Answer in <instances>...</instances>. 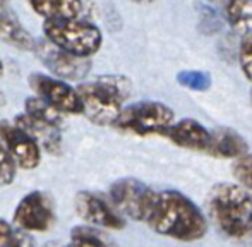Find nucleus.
<instances>
[{
  "mask_svg": "<svg viewBox=\"0 0 252 247\" xmlns=\"http://www.w3.org/2000/svg\"><path fill=\"white\" fill-rule=\"evenodd\" d=\"M148 225L156 234L182 242L199 241L208 232V220L202 211L179 190L156 194Z\"/></svg>",
  "mask_w": 252,
  "mask_h": 247,
  "instance_id": "nucleus-1",
  "label": "nucleus"
},
{
  "mask_svg": "<svg viewBox=\"0 0 252 247\" xmlns=\"http://www.w3.org/2000/svg\"><path fill=\"white\" fill-rule=\"evenodd\" d=\"M208 211L226 237L239 241L252 235V196L246 187L232 182L216 184L209 190Z\"/></svg>",
  "mask_w": 252,
  "mask_h": 247,
  "instance_id": "nucleus-2",
  "label": "nucleus"
},
{
  "mask_svg": "<svg viewBox=\"0 0 252 247\" xmlns=\"http://www.w3.org/2000/svg\"><path fill=\"white\" fill-rule=\"evenodd\" d=\"M84 105V115L96 125H115L130 93V79L119 74L100 76L93 83H81L77 86Z\"/></svg>",
  "mask_w": 252,
  "mask_h": 247,
  "instance_id": "nucleus-3",
  "label": "nucleus"
},
{
  "mask_svg": "<svg viewBox=\"0 0 252 247\" xmlns=\"http://www.w3.org/2000/svg\"><path fill=\"white\" fill-rule=\"evenodd\" d=\"M43 34L55 47L83 59L96 54L103 43L100 28L83 19H47Z\"/></svg>",
  "mask_w": 252,
  "mask_h": 247,
  "instance_id": "nucleus-4",
  "label": "nucleus"
},
{
  "mask_svg": "<svg viewBox=\"0 0 252 247\" xmlns=\"http://www.w3.org/2000/svg\"><path fill=\"white\" fill-rule=\"evenodd\" d=\"M173 121L175 114L168 105L159 101H137L124 108L115 125L139 136H148V134L163 136V132L172 125Z\"/></svg>",
  "mask_w": 252,
  "mask_h": 247,
  "instance_id": "nucleus-5",
  "label": "nucleus"
},
{
  "mask_svg": "<svg viewBox=\"0 0 252 247\" xmlns=\"http://www.w3.org/2000/svg\"><path fill=\"white\" fill-rule=\"evenodd\" d=\"M156 194V190L137 179H120L110 187V203L130 220L148 223L155 208Z\"/></svg>",
  "mask_w": 252,
  "mask_h": 247,
  "instance_id": "nucleus-6",
  "label": "nucleus"
},
{
  "mask_svg": "<svg viewBox=\"0 0 252 247\" xmlns=\"http://www.w3.org/2000/svg\"><path fill=\"white\" fill-rule=\"evenodd\" d=\"M30 84L36 96L52 105L60 114H84V105L77 93V88H72L65 81L55 79L45 74H31Z\"/></svg>",
  "mask_w": 252,
  "mask_h": 247,
  "instance_id": "nucleus-7",
  "label": "nucleus"
},
{
  "mask_svg": "<svg viewBox=\"0 0 252 247\" xmlns=\"http://www.w3.org/2000/svg\"><path fill=\"white\" fill-rule=\"evenodd\" d=\"M34 52H36L38 59L43 62V65L53 76H57L62 81H83L90 74V59L76 57V55L55 47L47 38L36 41Z\"/></svg>",
  "mask_w": 252,
  "mask_h": 247,
  "instance_id": "nucleus-8",
  "label": "nucleus"
},
{
  "mask_svg": "<svg viewBox=\"0 0 252 247\" xmlns=\"http://www.w3.org/2000/svg\"><path fill=\"white\" fill-rule=\"evenodd\" d=\"M76 211L83 220L94 227L110 228V230H122L126 227V221L115 210V206L96 192L81 190L76 196Z\"/></svg>",
  "mask_w": 252,
  "mask_h": 247,
  "instance_id": "nucleus-9",
  "label": "nucleus"
},
{
  "mask_svg": "<svg viewBox=\"0 0 252 247\" xmlns=\"http://www.w3.org/2000/svg\"><path fill=\"white\" fill-rule=\"evenodd\" d=\"M53 206L47 194L43 192H31L21 199L17 204L14 220L23 230L31 232H43L52 227L53 223Z\"/></svg>",
  "mask_w": 252,
  "mask_h": 247,
  "instance_id": "nucleus-10",
  "label": "nucleus"
},
{
  "mask_svg": "<svg viewBox=\"0 0 252 247\" xmlns=\"http://www.w3.org/2000/svg\"><path fill=\"white\" fill-rule=\"evenodd\" d=\"M0 134L5 143L7 150L10 151L14 161L26 170H33L40 165L41 151L40 144L33 139L28 132L16 125V124H0Z\"/></svg>",
  "mask_w": 252,
  "mask_h": 247,
  "instance_id": "nucleus-11",
  "label": "nucleus"
},
{
  "mask_svg": "<svg viewBox=\"0 0 252 247\" xmlns=\"http://www.w3.org/2000/svg\"><path fill=\"white\" fill-rule=\"evenodd\" d=\"M163 136L168 137L177 146L190 151H199V153H209L213 141L211 130L194 119H182L179 122H173L163 132Z\"/></svg>",
  "mask_w": 252,
  "mask_h": 247,
  "instance_id": "nucleus-12",
  "label": "nucleus"
},
{
  "mask_svg": "<svg viewBox=\"0 0 252 247\" xmlns=\"http://www.w3.org/2000/svg\"><path fill=\"white\" fill-rule=\"evenodd\" d=\"M209 3L237 33L251 34L252 0H209Z\"/></svg>",
  "mask_w": 252,
  "mask_h": 247,
  "instance_id": "nucleus-13",
  "label": "nucleus"
},
{
  "mask_svg": "<svg viewBox=\"0 0 252 247\" xmlns=\"http://www.w3.org/2000/svg\"><path fill=\"white\" fill-rule=\"evenodd\" d=\"M211 134H213V141L208 154H213V156H218V158H233V160H239V158L246 156L249 153V144H247V141L237 130L220 127V129L211 130Z\"/></svg>",
  "mask_w": 252,
  "mask_h": 247,
  "instance_id": "nucleus-14",
  "label": "nucleus"
},
{
  "mask_svg": "<svg viewBox=\"0 0 252 247\" xmlns=\"http://www.w3.org/2000/svg\"><path fill=\"white\" fill-rule=\"evenodd\" d=\"M16 124L19 129H23L24 132H28L40 146H43L48 153H59L60 146H62V139H60V130L59 127L50 125L40 121H34L28 114L17 115Z\"/></svg>",
  "mask_w": 252,
  "mask_h": 247,
  "instance_id": "nucleus-15",
  "label": "nucleus"
},
{
  "mask_svg": "<svg viewBox=\"0 0 252 247\" xmlns=\"http://www.w3.org/2000/svg\"><path fill=\"white\" fill-rule=\"evenodd\" d=\"M38 16L47 19H79L83 14V0H28Z\"/></svg>",
  "mask_w": 252,
  "mask_h": 247,
  "instance_id": "nucleus-16",
  "label": "nucleus"
},
{
  "mask_svg": "<svg viewBox=\"0 0 252 247\" xmlns=\"http://www.w3.org/2000/svg\"><path fill=\"white\" fill-rule=\"evenodd\" d=\"M0 40L19 50H34L36 47V41L24 30L14 12H9L5 9H0Z\"/></svg>",
  "mask_w": 252,
  "mask_h": 247,
  "instance_id": "nucleus-17",
  "label": "nucleus"
},
{
  "mask_svg": "<svg viewBox=\"0 0 252 247\" xmlns=\"http://www.w3.org/2000/svg\"><path fill=\"white\" fill-rule=\"evenodd\" d=\"M26 107V114L30 115L34 121H40L45 124H50V125L60 127V122H62V114L59 110L48 105L45 100H41L40 96H31L26 100L24 103Z\"/></svg>",
  "mask_w": 252,
  "mask_h": 247,
  "instance_id": "nucleus-18",
  "label": "nucleus"
},
{
  "mask_svg": "<svg viewBox=\"0 0 252 247\" xmlns=\"http://www.w3.org/2000/svg\"><path fill=\"white\" fill-rule=\"evenodd\" d=\"M70 244L74 247H115L112 241L101 232L91 227H76L72 228Z\"/></svg>",
  "mask_w": 252,
  "mask_h": 247,
  "instance_id": "nucleus-19",
  "label": "nucleus"
},
{
  "mask_svg": "<svg viewBox=\"0 0 252 247\" xmlns=\"http://www.w3.org/2000/svg\"><path fill=\"white\" fill-rule=\"evenodd\" d=\"M180 86H186L192 91H206L211 86V76L204 70H184L177 76Z\"/></svg>",
  "mask_w": 252,
  "mask_h": 247,
  "instance_id": "nucleus-20",
  "label": "nucleus"
},
{
  "mask_svg": "<svg viewBox=\"0 0 252 247\" xmlns=\"http://www.w3.org/2000/svg\"><path fill=\"white\" fill-rule=\"evenodd\" d=\"M14 175H16V161L2 139L0 141V185L10 184L14 181Z\"/></svg>",
  "mask_w": 252,
  "mask_h": 247,
  "instance_id": "nucleus-21",
  "label": "nucleus"
},
{
  "mask_svg": "<svg viewBox=\"0 0 252 247\" xmlns=\"http://www.w3.org/2000/svg\"><path fill=\"white\" fill-rule=\"evenodd\" d=\"M232 172L240 185L246 187L247 190H252V153H247L246 156L235 160Z\"/></svg>",
  "mask_w": 252,
  "mask_h": 247,
  "instance_id": "nucleus-22",
  "label": "nucleus"
},
{
  "mask_svg": "<svg viewBox=\"0 0 252 247\" xmlns=\"http://www.w3.org/2000/svg\"><path fill=\"white\" fill-rule=\"evenodd\" d=\"M239 63L244 76L252 83V34L244 36L239 48Z\"/></svg>",
  "mask_w": 252,
  "mask_h": 247,
  "instance_id": "nucleus-23",
  "label": "nucleus"
},
{
  "mask_svg": "<svg viewBox=\"0 0 252 247\" xmlns=\"http://www.w3.org/2000/svg\"><path fill=\"white\" fill-rule=\"evenodd\" d=\"M5 247H34V242L24 232H14L10 241L5 244Z\"/></svg>",
  "mask_w": 252,
  "mask_h": 247,
  "instance_id": "nucleus-24",
  "label": "nucleus"
},
{
  "mask_svg": "<svg viewBox=\"0 0 252 247\" xmlns=\"http://www.w3.org/2000/svg\"><path fill=\"white\" fill-rule=\"evenodd\" d=\"M14 230L10 228V225L7 223L3 218H0V244L5 246L7 242L10 241V237H12Z\"/></svg>",
  "mask_w": 252,
  "mask_h": 247,
  "instance_id": "nucleus-25",
  "label": "nucleus"
},
{
  "mask_svg": "<svg viewBox=\"0 0 252 247\" xmlns=\"http://www.w3.org/2000/svg\"><path fill=\"white\" fill-rule=\"evenodd\" d=\"M130 2H134V3H153V2H156V0H130Z\"/></svg>",
  "mask_w": 252,
  "mask_h": 247,
  "instance_id": "nucleus-26",
  "label": "nucleus"
},
{
  "mask_svg": "<svg viewBox=\"0 0 252 247\" xmlns=\"http://www.w3.org/2000/svg\"><path fill=\"white\" fill-rule=\"evenodd\" d=\"M5 105V94H3V91L0 90V107H3Z\"/></svg>",
  "mask_w": 252,
  "mask_h": 247,
  "instance_id": "nucleus-27",
  "label": "nucleus"
},
{
  "mask_svg": "<svg viewBox=\"0 0 252 247\" xmlns=\"http://www.w3.org/2000/svg\"><path fill=\"white\" fill-rule=\"evenodd\" d=\"M7 3H9V0H0V9H5Z\"/></svg>",
  "mask_w": 252,
  "mask_h": 247,
  "instance_id": "nucleus-28",
  "label": "nucleus"
},
{
  "mask_svg": "<svg viewBox=\"0 0 252 247\" xmlns=\"http://www.w3.org/2000/svg\"><path fill=\"white\" fill-rule=\"evenodd\" d=\"M3 74V62H2V59H0V76Z\"/></svg>",
  "mask_w": 252,
  "mask_h": 247,
  "instance_id": "nucleus-29",
  "label": "nucleus"
},
{
  "mask_svg": "<svg viewBox=\"0 0 252 247\" xmlns=\"http://www.w3.org/2000/svg\"><path fill=\"white\" fill-rule=\"evenodd\" d=\"M0 141H2V134H0Z\"/></svg>",
  "mask_w": 252,
  "mask_h": 247,
  "instance_id": "nucleus-30",
  "label": "nucleus"
},
{
  "mask_svg": "<svg viewBox=\"0 0 252 247\" xmlns=\"http://www.w3.org/2000/svg\"><path fill=\"white\" fill-rule=\"evenodd\" d=\"M67 247H74V246H72V244H70V246H67Z\"/></svg>",
  "mask_w": 252,
  "mask_h": 247,
  "instance_id": "nucleus-31",
  "label": "nucleus"
}]
</instances>
